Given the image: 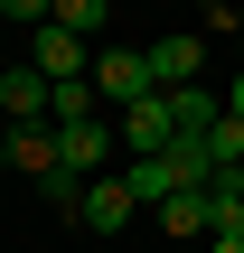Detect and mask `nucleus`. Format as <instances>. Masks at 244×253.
Returning <instances> with one entry per match:
<instances>
[{
	"instance_id": "dca6fc26",
	"label": "nucleus",
	"mask_w": 244,
	"mask_h": 253,
	"mask_svg": "<svg viewBox=\"0 0 244 253\" xmlns=\"http://www.w3.org/2000/svg\"><path fill=\"white\" fill-rule=\"evenodd\" d=\"M38 188H47V207H66V216H75V207H85V178H66V169H47V178H38Z\"/></svg>"
},
{
	"instance_id": "1a4fd4ad",
	"label": "nucleus",
	"mask_w": 244,
	"mask_h": 253,
	"mask_svg": "<svg viewBox=\"0 0 244 253\" xmlns=\"http://www.w3.org/2000/svg\"><path fill=\"white\" fill-rule=\"evenodd\" d=\"M150 216H160V235H216V216H207V188H179V197H160Z\"/></svg>"
},
{
	"instance_id": "f03ea898",
	"label": "nucleus",
	"mask_w": 244,
	"mask_h": 253,
	"mask_svg": "<svg viewBox=\"0 0 244 253\" xmlns=\"http://www.w3.org/2000/svg\"><path fill=\"white\" fill-rule=\"evenodd\" d=\"M179 141V113H169V94H141V103H122V150L132 160H160Z\"/></svg>"
},
{
	"instance_id": "39448f33",
	"label": "nucleus",
	"mask_w": 244,
	"mask_h": 253,
	"mask_svg": "<svg viewBox=\"0 0 244 253\" xmlns=\"http://www.w3.org/2000/svg\"><path fill=\"white\" fill-rule=\"evenodd\" d=\"M28 66H38L47 84H75V75H94V47H85L75 28H56V19H47V28H38V56H28Z\"/></svg>"
},
{
	"instance_id": "f8f14e48",
	"label": "nucleus",
	"mask_w": 244,
	"mask_h": 253,
	"mask_svg": "<svg viewBox=\"0 0 244 253\" xmlns=\"http://www.w3.org/2000/svg\"><path fill=\"white\" fill-rule=\"evenodd\" d=\"M169 113H179V131H207V122L226 113V94H207V84H179V94H169Z\"/></svg>"
},
{
	"instance_id": "a211bd4d",
	"label": "nucleus",
	"mask_w": 244,
	"mask_h": 253,
	"mask_svg": "<svg viewBox=\"0 0 244 253\" xmlns=\"http://www.w3.org/2000/svg\"><path fill=\"white\" fill-rule=\"evenodd\" d=\"M226 113H235V122H244V66H235V75H226Z\"/></svg>"
},
{
	"instance_id": "ddd939ff",
	"label": "nucleus",
	"mask_w": 244,
	"mask_h": 253,
	"mask_svg": "<svg viewBox=\"0 0 244 253\" xmlns=\"http://www.w3.org/2000/svg\"><path fill=\"white\" fill-rule=\"evenodd\" d=\"M94 75H75V84H56V103H47V122H94Z\"/></svg>"
},
{
	"instance_id": "9b49d317",
	"label": "nucleus",
	"mask_w": 244,
	"mask_h": 253,
	"mask_svg": "<svg viewBox=\"0 0 244 253\" xmlns=\"http://www.w3.org/2000/svg\"><path fill=\"white\" fill-rule=\"evenodd\" d=\"M122 188H132L141 207H160V197H179V169H169V150H160V160H132V169H122Z\"/></svg>"
},
{
	"instance_id": "6ab92c4d",
	"label": "nucleus",
	"mask_w": 244,
	"mask_h": 253,
	"mask_svg": "<svg viewBox=\"0 0 244 253\" xmlns=\"http://www.w3.org/2000/svg\"><path fill=\"white\" fill-rule=\"evenodd\" d=\"M207 253H244V235H207Z\"/></svg>"
},
{
	"instance_id": "2eb2a0df",
	"label": "nucleus",
	"mask_w": 244,
	"mask_h": 253,
	"mask_svg": "<svg viewBox=\"0 0 244 253\" xmlns=\"http://www.w3.org/2000/svg\"><path fill=\"white\" fill-rule=\"evenodd\" d=\"M113 19V0H56V28H75V38H94Z\"/></svg>"
},
{
	"instance_id": "5701e85b",
	"label": "nucleus",
	"mask_w": 244,
	"mask_h": 253,
	"mask_svg": "<svg viewBox=\"0 0 244 253\" xmlns=\"http://www.w3.org/2000/svg\"><path fill=\"white\" fill-rule=\"evenodd\" d=\"M0 160H9V150H0Z\"/></svg>"
},
{
	"instance_id": "4be33fe9",
	"label": "nucleus",
	"mask_w": 244,
	"mask_h": 253,
	"mask_svg": "<svg viewBox=\"0 0 244 253\" xmlns=\"http://www.w3.org/2000/svg\"><path fill=\"white\" fill-rule=\"evenodd\" d=\"M235 19H244V0H235Z\"/></svg>"
},
{
	"instance_id": "9d476101",
	"label": "nucleus",
	"mask_w": 244,
	"mask_h": 253,
	"mask_svg": "<svg viewBox=\"0 0 244 253\" xmlns=\"http://www.w3.org/2000/svg\"><path fill=\"white\" fill-rule=\"evenodd\" d=\"M207 216H216V235H244V169L207 178Z\"/></svg>"
},
{
	"instance_id": "0eeeda50",
	"label": "nucleus",
	"mask_w": 244,
	"mask_h": 253,
	"mask_svg": "<svg viewBox=\"0 0 244 253\" xmlns=\"http://www.w3.org/2000/svg\"><path fill=\"white\" fill-rule=\"evenodd\" d=\"M197 66H207V38H197V28H188V38H160V47H150V84H160V94L197 84Z\"/></svg>"
},
{
	"instance_id": "6e6552de",
	"label": "nucleus",
	"mask_w": 244,
	"mask_h": 253,
	"mask_svg": "<svg viewBox=\"0 0 244 253\" xmlns=\"http://www.w3.org/2000/svg\"><path fill=\"white\" fill-rule=\"evenodd\" d=\"M0 150H9V169H28V178H47V169H56V122H19V131H9Z\"/></svg>"
},
{
	"instance_id": "7ed1b4c3",
	"label": "nucleus",
	"mask_w": 244,
	"mask_h": 253,
	"mask_svg": "<svg viewBox=\"0 0 244 253\" xmlns=\"http://www.w3.org/2000/svg\"><path fill=\"white\" fill-rule=\"evenodd\" d=\"M94 94H103V103L160 94V84H150V56H141V47H103V56H94Z\"/></svg>"
},
{
	"instance_id": "f257e3e1",
	"label": "nucleus",
	"mask_w": 244,
	"mask_h": 253,
	"mask_svg": "<svg viewBox=\"0 0 244 253\" xmlns=\"http://www.w3.org/2000/svg\"><path fill=\"white\" fill-rule=\"evenodd\" d=\"M113 150H122L113 122H56V169H66V178H103Z\"/></svg>"
},
{
	"instance_id": "423d86ee",
	"label": "nucleus",
	"mask_w": 244,
	"mask_h": 253,
	"mask_svg": "<svg viewBox=\"0 0 244 253\" xmlns=\"http://www.w3.org/2000/svg\"><path fill=\"white\" fill-rule=\"evenodd\" d=\"M47 103H56V84H47L38 66H0V113H9V131H19V122H47Z\"/></svg>"
},
{
	"instance_id": "20e7f679",
	"label": "nucleus",
	"mask_w": 244,
	"mask_h": 253,
	"mask_svg": "<svg viewBox=\"0 0 244 253\" xmlns=\"http://www.w3.org/2000/svg\"><path fill=\"white\" fill-rule=\"evenodd\" d=\"M141 216V197L122 188V169H103V178H85V207H75V225H94V235H122Z\"/></svg>"
},
{
	"instance_id": "4468645a",
	"label": "nucleus",
	"mask_w": 244,
	"mask_h": 253,
	"mask_svg": "<svg viewBox=\"0 0 244 253\" xmlns=\"http://www.w3.org/2000/svg\"><path fill=\"white\" fill-rule=\"evenodd\" d=\"M207 150H216V169H244V122H235V113L207 122Z\"/></svg>"
},
{
	"instance_id": "412c9836",
	"label": "nucleus",
	"mask_w": 244,
	"mask_h": 253,
	"mask_svg": "<svg viewBox=\"0 0 244 253\" xmlns=\"http://www.w3.org/2000/svg\"><path fill=\"white\" fill-rule=\"evenodd\" d=\"M235 47H244V28H235Z\"/></svg>"
},
{
	"instance_id": "aec40b11",
	"label": "nucleus",
	"mask_w": 244,
	"mask_h": 253,
	"mask_svg": "<svg viewBox=\"0 0 244 253\" xmlns=\"http://www.w3.org/2000/svg\"><path fill=\"white\" fill-rule=\"evenodd\" d=\"M0 141H9V113H0Z\"/></svg>"
},
{
	"instance_id": "f3484780",
	"label": "nucleus",
	"mask_w": 244,
	"mask_h": 253,
	"mask_svg": "<svg viewBox=\"0 0 244 253\" xmlns=\"http://www.w3.org/2000/svg\"><path fill=\"white\" fill-rule=\"evenodd\" d=\"M0 19H9V28H47V19H56V0H0Z\"/></svg>"
}]
</instances>
